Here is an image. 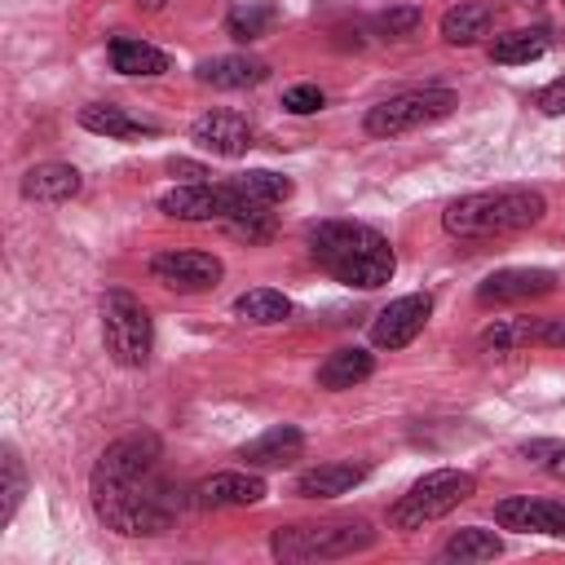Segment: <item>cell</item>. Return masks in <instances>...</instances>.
<instances>
[{
	"instance_id": "6da1fadb",
	"label": "cell",
	"mask_w": 565,
	"mask_h": 565,
	"mask_svg": "<svg viewBox=\"0 0 565 565\" xmlns=\"http://www.w3.org/2000/svg\"><path fill=\"white\" fill-rule=\"evenodd\" d=\"M309 256L335 282L358 287V291L384 287L397 269V256H393L388 238L380 230L362 225V221H318L309 230Z\"/></svg>"
},
{
	"instance_id": "7a4b0ae2",
	"label": "cell",
	"mask_w": 565,
	"mask_h": 565,
	"mask_svg": "<svg viewBox=\"0 0 565 565\" xmlns=\"http://www.w3.org/2000/svg\"><path fill=\"white\" fill-rule=\"evenodd\" d=\"M547 212V199L530 185H503V190H477L455 199L441 212V225L450 238H508L530 225H539Z\"/></svg>"
},
{
	"instance_id": "3957f363",
	"label": "cell",
	"mask_w": 565,
	"mask_h": 565,
	"mask_svg": "<svg viewBox=\"0 0 565 565\" xmlns=\"http://www.w3.org/2000/svg\"><path fill=\"white\" fill-rule=\"evenodd\" d=\"M88 490H93L97 521L106 530H115V534H132V539L163 534L172 525V516H177L168 490L154 477L150 481H137V486H93L88 481Z\"/></svg>"
},
{
	"instance_id": "277c9868",
	"label": "cell",
	"mask_w": 565,
	"mask_h": 565,
	"mask_svg": "<svg viewBox=\"0 0 565 565\" xmlns=\"http://www.w3.org/2000/svg\"><path fill=\"white\" fill-rule=\"evenodd\" d=\"M375 543V530L362 516H335V521H305V525H282L269 539V552L278 561H335L366 552Z\"/></svg>"
},
{
	"instance_id": "5b68a950",
	"label": "cell",
	"mask_w": 565,
	"mask_h": 565,
	"mask_svg": "<svg viewBox=\"0 0 565 565\" xmlns=\"http://www.w3.org/2000/svg\"><path fill=\"white\" fill-rule=\"evenodd\" d=\"M472 494H477V477H472V472L433 468V472H424V477L393 503L388 521H393L397 530H424L428 521L455 512V508H459L463 499H472Z\"/></svg>"
},
{
	"instance_id": "8992f818",
	"label": "cell",
	"mask_w": 565,
	"mask_h": 565,
	"mask_svg": "<svg viewBox=\"0 0 565 565\" xmlns=\"http://www.w3.org/2000/svg\"><path fill=\"white\" fill-rule=\"evenodd\" d=\"M102 344L119 366H146L154 349V327L150 313L137 296L128 291H106L102 296Z\"/></svg>"
},
{
	"instance_id": "52a82bcc",
	"label": "cell",
	"mask_w": 565,
	"mask_h": 565,
	"mask_svg": "<svg viewBox=\"0 0 565 565\" xmlns=\"http://www.w3.org/2000/svg\"><path fill=\"white\" fill-rule=\"evenodd\" d=\"M455 93L450 88H406V93H393L384 102H375L362 119V128L371 137H397V132H411V128H424V124H437L455 110Z\"/></svg>"
},
{
	"instance_id": "ba28073f",
	"label": "cell",
	"mask_w": 565,
	"mask_h": 565,
	"mask_svg": "<svg viewBox=\"0 0 565 565\" xmlns=\"http://www.w3.org/2000/svg\"><path fill=\"white\" fill-rule=\"evenodd\" d=\"M159 468V437L154 433H128L110 441L93 463V486H137L150 481Z\"/></svg>"
},
{
	"instance_id": "9c48e42d",
	"label": "cell",
	"mask_w": 565,
	"mask_h": 565,
	"mask_svg": "<svg viewBox=\"0 0 565 565\" xmlns=\"http://www.w3.org/2000/svg\"><path fill=\"white\" fill-rule=\"evenodd\" d=\"M238 194L230 190V181L212 185V181H185L172 185L168 194H159V212L177 216V221H230L238 212Z\"/></svg>"
},
{
	"instance_id": "30bf717a",
	"label": "cell",
	"mask_w": 565,
	"mask_h": 565,
	"mask_svg": "<svg viewBox=\"0 0 565 565\" xmlns=\"http://www.w3.org/2000/svg\"><path fill=\"white\" fill-rule=\"evenodd\" d=\"M150 274L154 282H163L168 291H207L221 282L225 265L212 256V252H190V247H172V252H159L150 260Z\"/></svg>"
},
{
	"instance_id": "8fae6325",
	"label": "cell",
	"mask_w": 565,
	"mask_h": 565,
	"mask_svg": "<svg viewBox=\"0 0 565 565\" xmlns=\"http://www.w3.org/2000/svg\"><path fill=\"white\" fill-rule=\"evenodd\" d=\"M428 313H433V296H428V291L397 296V300H388V305L375 313V322H371V340H375L380 349H406V344L424 331Z\"/></svg>"
},
{
	"instance_id": "7c38bea8",
	"label": "cell",
	"mask_w": 565,
	"mask_h": 565,
	"mask_svg": "<svg viewBox=\"0 0 565 565\" xmlns=\"http://www.w3.org/2000/svg\"><path fill=\"white\" fill-rule=\"evenodd\" d=\"M190 141L207 154H221V159H238L252 150V124L238 115V110H203L194 124H190Z\"/></svg>"
},
{
	"instance_id": "4fadbf2b",
	"label": "cell",
	"mask_w": 565,
	"mask_h": 565,
	"mask_svg": "<svg viewBox=\"0 0 565 565\" xmlns=\"http://www.w3.org/2000/svg\"><path fill=\"white\" fill-rule=\"evenodd\" d=\"M552 287H556V274L552 269H494L477 287V305H516V300L547 296Z\"/></svg>"
},
{
	"instance_id": "5bb4252c",
	"label": "cell",
	"mask_w": 565,
	"mask_h": 565,
	"mask_svg": "<svg viewBox=\"0 0 565 565\" xmlns=\"http://www.w3.org/2000/svg\"><path fill=\"white\" fill-rule=\"evenodd\" d=\"M265 499V477L256 472H212L194 486V503L203 508H252Z\"/></svg>"
},
{
	"instance_id": "9a60e30c",
	"label": "cell",
	"mask_w": 565,
	"mask_h": 565,
	"mask_svg": "<svg viewBox=\"0 0 565 565\" xmlns=\"http://www.w3.org/2000/svg\"><path fill=\"white\" fill-rule=\"evenodd\" d=\"M371 463H353V459H331V463H318L309 472L296 477V494L300 499H335V494H349L358 481H366Z\"/></svg>"
},
{
	"instance_id": "2e32d148",
	"label": "cell",
	"mask_w": 565,
	"mask_h": 565,
	"mask_svg": "<svg viewBox=\"0 0 565 565\" xmlns=\"http://www.w3.org/2000/svg\"><path fill=\"white\" fill-rule=\"evenodd\" d=\"M269 75V66L252 53H221V57H207L194 66V79L199 84H212V88H252Z\"/></svg>"
},
{
	"instance_id": "e0dca14e",
	"label": "cell",
	"mask_w": 565,
	"mask_h": 565,
	"mask_svg": "<svg viewBox=\"0 0 565 565\" xmlns=\"http://www.w3.org/2000/svg\"><path fill=\"white\" fill-rule=\"evenodd\" d=\"M79 124H84L88 132H97V137H110V141H137V137H154V132H159V124L137 119V115H128L124 106H110V102L84 106V110H79Z\"/></svg>"
},
{
	"instance_id": "ac0fdd59",
	"label": "cell",
	"mask_w": 565,
	"mask_h": 565,
	"mask_svg": "<svg viewBox=\"0 0 565 565\" xmlns=\"http://www.w3.org/2000/svg\"><path fill=\"white\" fill-rule=\"evenodd\" d=\"M79 194V172L71 163H35L22 177V199L31 203H66Z\"/></svg>"
},
{
	"instance_id": "d6986e66",
	"label": "cell",
	"mask_w": 565,
	"mask_h": 565,
	"mask_svg": "<svg viewBox=\"0 0 565 565\" xmlns=\"http://www.w3.org/2000/svg\"><path fill=\"white\" fill-rule=\"evenodd\" d=\"M300 450H305V433L291 428V424H282V428H269V433H260L256 441H247L238 459H243L247 468H282V463L300 459Z\"/></svg>"
},
{
	"instance_id": "ffe728a7",
	"label": "cell",
	"mask_w": 565,
	"mask_h": 565,
	"mask_svg": "<svg viewBox=\"0 0 565 565\" xmlns=\"http://www.w3.org/2000/svg\"><path fill=\"white\" fill-rule=\"evenodd\" d=\"M371 371H375V358H371L366 349H358V344H344V349H331V353L322 358V366H318V388L340 393V388L362 384Z\"/></svg>"
},
{
	"instance_id": "44dd1931",
	"label": "cell",
	"mask_w": 565,
	"mask_h": 565,
	"mask_svg": "<svg viewBox=\"0 0 565 565\" xmlns=\"http://www.w3.org/2000/svg\"><path fill=\"white\" fill-rule=\"evenodd\" d=\"M494 26V9L481 0H459L441 13V40L446 44H477L481 35H490Z\"/></svg>"
},
{
	"instance_id": "7402d4cb",
	"label": "cell",
	"mask_w": 565,
	"mask_h": 565,
	"mask_svg": "<svg viewBox=\"0 0 565 565\" xmlns=\"http://www.w3.org/2000/svg\"><path fill=\"white\" fill-rule=\"evenodd\" d=\"M110 66L119 75H163L172 62H168L163 49H154V44L137 40V35H115L110 40Z\"/></svg>"
},
{
	"instance_id": "603a6c76",
	"label": "cell",
	"mask_w": 565,
	"mask_h": 565,
	"mask_svg": "<svg viewBox=\"0 0 565 565\" xmlns=\"http://www.w3.org/2000/svg\"><path fill=\"white\" fill-rule=\"evenodd\" d=\"M547 44H552L547 26H516V31H508V35H494L490 57H494L499 66H525V62L543 57Z\"/></svg>"
},
{
	"instance_id": "cb8c5ba5",
	"label": "cell",
	"mask_w": 565,
	"mask_h": 565,
	"mask_svg": "<svg viewBox=\"0 0 565 565\" xmlns=\"http://www.w3.org/2000/svg\"><path fill=\"white\" fill-rule=\"evenodd\" d=\"M543 322L547 318H499L481 331V349L490 353H516V349H530L543 340Z\"/></svg>"
},
{
	"instance_id": "d4e9b609",
	"label": "cell",
	"mask_w": 565,
	"mask_h": 565,
	"mask_svg": "<svg viewBox=\"0 0 565 565\" xmlns=\"http://www.w3.org/2000/svg\"><path fill=\"white\" fill-rule=\"evenodd\" d=\"M230 190H234L238 203H247V207H274V203H282V199L291 194V181L278 177V172L256 168V172H238V177H230Z\"/></svg>"
},
{
	"instance_id": "484cf974",
	"label": "cell",
	"mask_w": 565,
	"mask_h": 565,
	"mask_svg": "<svg viewBox=\"0 0 565 565\" xmlns=\"http://www.w3.org/2000/svg\"><path fill=\"white\" fill-rule=\"evenodd\" d=\"M234 313L243 322H256V327H274V322H287L291 318V300L274 287H252L234 300Z\"/></svg>"
},
{
	"instance_id": "4316f807",
	"label": "cell",
	"mask_w": 565,
	"mask_h": 565,
	"mask_svg": "<svg viewBox=\"0 0 565 565\" xmlns=\"http://www.w3.org/2000/svg\"><path fill=\"white\" fill-rule=\"evenodd\" d=\"M499 552H503L499 534L494 530H481V525H463V530H455L441 543V561H494Z\"/></svg>"
},
{
	"instance_id": "83f0119b",
	"label": "cell",
	"mask_w": 565,
	"mask_h": 565,
	"mask_svg": "<svg viewBox=\"0 0 565 565\" xmlns=\"http://www.w3.org/2000/svg\"><path fill=\"white\" fill-rule=\"evenodd\" d=\"M274 26V9H265V4H256V0H247V4H234L230 13H225V31L234 35V40H260L265 31Z\"/></svg>"
},
{
	"instance_id": "f1b7e54d",
	"label": "cell",
	"mask_w": 565,
	"mask_h": 565,
	"mask_svg": "<svg viewBox=\"0 0 565 565\" xmlns=\"http://www.w3.org/2000/svg\"><path fill=\"white\" fill-rule=\"evenodd\" d=\"M0 468H4V503H0V525H9L13 521V512H18V503H22V490H26V477H22V459H18V450L13 446H4V459H0Z\"/></svg>"
},
{
	"instance_id": "f546056e",
	"label": "cell",
	"mask_w": 565,
	"mask_h": 565,
	"mask_svg": "<svg viewBox=\"0 0 565 565\" xmlns=\"http://www.w3.org/2000/svg\"><path fill=\"white\" fill-rule=\"evenodd\" d=\"M521 459L543 468V472H552V477H565V441H525Z\"/></svg>"
},
{
	"instance_id": "4dcf8cb0",
	"label": "cell",
	"mask_w": 565,
	"mask_h": 565,
	"mask_svg": "<svg viewBox=\"0 0 565 565\" xmlns=\"http://www.w3.org/2000/svg\"><path fill=\"white\" fill-rule=\"evenodd\" d=\"M322 102H327V93L318 84H296V88L282 93V106L291 115H313V110H322Z\"/></svg>"
},
{
	"instance_id": "1f68e13d",
	"label": "cell",
	"mask_w": 565,
	"mask_h": 565,
	"mask_svg": "<svg viewBox=\"0 0 565 565\" xmlns=\"http://www.w3.org/2000/svg\"><path fill=\"white\" fill-rule=\"evenodd\" d=\"M415 26H419V9H388L375 18V31L384 35H411Z\"/></svg>"
},
{
	"instance_id": "d6a6232c",
	"label": "cell",
	"mask_w": 565,
	"mask_h": 565,
	"mask_svg": "<svg viewBox=\"0 0 565 565\" xmlns=\"http://www.w3.org/2000/svg\"><path fill=\"white\" fill-rule=\"evenodd\" d=\"M539 110H543V115H565V75L552 79V84L539 93Z\"/></svg>"
},
{
	"instance_id": "836d02e7",
	"label": "cell",
	"mask_w": 565,
	"mask_h": 565,
	"mask_svg": "<svg viewBox=\"0 0 565 565\" xmlns=\"http://www.w3.org/2000/svg\"><path fill=\"white\" fill-rule=\"evenodd\" d=\"M539 344H547V349H565V318H547Z\"/></svg>"
},
{
	"instance_id": "e575fe53",
	"label": "cell",
	"mask_w": 565,
	"mask_h": 565,
	"mask_svg": "<svg viewBox=\"0 0 565 565\" xmlns=\"http://www.w3.org/2000/svg\"><path fill=\"white\" fill-rule=\"evenodd\" d=\"M168 168H172V172H181V177H190V181H199V177H203V168H199V163H185V159H172Z\"/></svg>"
},
{
	"instance_id": "d590c367",
	"label": "cell",
	"mask_w": 565,
	"mask_h": 565,
	"mask_svg": "<svg viewBox=\"0 0 565 565\" xmlns=\"http://www.w3.org/2000/svg\"><path fill=\"white\" fill-rule=\"evenodd\" d=\"M137 4H146V9H163V0H137Z\"/></svg>"
},
{
	"instance_id": "8d00e7d4",
	"label": "cell",
	"mask_w": 565,
	"mask_h": 565,
	"mask_svg": "<svg viewBox=\"0 0 565 565\" xmlns=\"http://www.w3.org/2000/svg\"><path fill=\"white\" fill-rule=\"evenodd\" d=\"M561 4H565V0H561Z\"/></svg>"
}]
</instances>
